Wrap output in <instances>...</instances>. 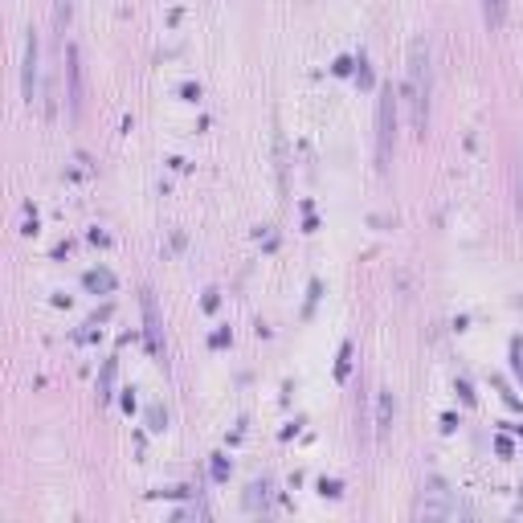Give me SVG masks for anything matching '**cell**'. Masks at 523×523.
Returning <instances> with one entry per match:
<instances>
[{
  "label": "cell",
  "instance_id": "obj_1",
  "mask_svg": "<svg viewBox=\"0 0 523 523\" xmlns=\"http://www.w3.org/2000/svg\"><path fill=\"white\" fill-rule=\"evenodd\" d=\"M429 95H434V66H429V46L417 37L405 62V107H409V123L417 135H426L429 128Z\"/></svg>",
  "mask_w": 523,
  "mask_h": 523
},
{
  "label": "cell",
  "instance_id": "obj_2",
  "mask_svg": "<svg viewBox=\"0 0 523 523\" xmlns=\"http://www.w3.org/2000/svg\"><path fill=\"white\" fill-rule=\"evenodd\" d=\"M393 143H396V95L393 87L381 90V103H376V168H389L393 159Z\"/></svg>",
  "mask_w": 523,
  "mask_h": 523
},
{
  "label": "cell",
  "instance_id": "obj_3",
  "mask_svg": "<svg viewBox=\"0 0 523 523\" xmlns=\"http://www.w3.org/2000/svg\"><path fill=\"white\" fill-rule=\"evenodd\" d=\"M37 66H41V49H37V33L29 29V37H25V62H21V90L25 98H37Z\"/></svg>",
  "mask_w": 523,
  "mask_h": 523
},
{
  "label": "cell",
  "instance_id": "obj_4",
  "mask_svg": "<svg viewBox=\"0 0 523 523\" xmlns=\"http://www.w3.org/2000/svg\"><path fill=\"white\" fill-rule=\"evenodd\" d=\"M143 323H148V348L151 356H164V332H159V307H156V294L143 291Z\"/></svg>",
  "mask_w": 523,
  "mask_h": 523
},
{
  "label": "cell",
  "instance_id": "obj_5",
  "mask_svg": "<svg viewBox=\"0 0 523 523\" xmlns=\"http://www.w3.org/2000/svg\"><path fill=\"white\" fill-rule=\"evenodd\" d=\"M66 74H70V115L82 111V70H78V49H66Z\"/></svg>",
  "mask_w": 523,
  "mask_h": 523
},
{
  "label": "cell",
  "instance_id": "obj_6",
  "mask_svg": "<svg viewBox=\"0 0 523 523\" xmlns=\"http://www.w3.org/2000/svg\"><path fill=\"white\" fill-rule=\"evenodd\" d=\"M417 516H454V503H450V495H446L442 487H434V491H426V499L417 503Z\"/></svg>",
  "mask_w": 523,
  "mask_h": 523
},
{
  "label": "cell",
  "instance_id": "obj_7",
  "mask_svg": "<svg viewBox=\"0 0 523 523\" xmlns=\"http://www.w3.org/2000/svg\"><path fill=\"white\" fill-rule=\"evenodd\" d=\"M393 429V393L381 389V396H376V437H389Z\"/></svg>",
  "mask_w": 523,
  "mask_h": 523
},
{
  "label": "cell",
  "instance_id": "obj_8",
  "mask_svg": "<svg viewBox=\"0 0 523 523\" xmlns=\"http://www.w3.org/2000/svg\"><path fill=\"white\" fill-rule=\"evenodd\" d=\"M483 21L487 29H503L508 25V0H483Z\"/></svg>",
  "mask_w": 523,
  "mask_h": 523
},
{
  "label": "cell",
  "instance_id": "obj_9",
  "mask_svg": "<svg viewBox=\"0 0 523 523\" xmlns=\"http://www.w3.org/2000/svg\"><path fill=\"white\" fill-rule=\"evenodd\" d=\"M70 16H74V0H54V25L57 29H66Z\"/></svg>",
  "mask_w": 523,
  "mask_h": 523
},
{
  "label": "cell",
  "instance_id": "obj_10",
  "mask_svg": "<svg viewBox=\"0 0 523 523\" xmlns=\"http://www.w3.org/2000/svg\"><path fill=\"white\" fill-rule=\"evenodd\" d=\"M87 286H90V291H111L115 278L107 274V270H90V274H87Z\"/></svg>",
  "mask_w": 523,
  "mask_h": 523
},
{
  "label": "cell",
  "instance_id": "obj_11",
  "mask_svg": "<svg viewBox=\"0 0 523 523\" xmlns=\"http://www.w3.org/2000/svg\"><path fill=\"white\" fill-rule=\"evenodd\" d=\"M266 499H270V495H266V483H254V487H250V495H246V503H250V511H258V508H266Z\"/></svg>",
  "mask_w": 523,
  "mask_h": 523
},
{
  "label": "cell",
  "instance_id": "obj_12",
  "mask_svg": "<svg viewBox=\"0 0 523 523\" xmlns=\"http://www.w3.org/2000/svg\"><path fill=\"white\" fill-rule=\"evenodd\" d=\"M148 417H151V429H164V421H168V417H164V409H151Z\"/></svg>",
  "mask_w": 523,
  "mask_h": 523
},
{
  "label": "cell",
  "instance_id": "obj_13",
  "mask_svg": "<svg viewBox=\"0 0 523 523\" xmlns=\"http://www.w3.org/2000/svg\"><path fill=\"white\" fill-rule=\"evenodd\" d=\"M230 475V467H225V458H213V478H225Z\"/></svg>",
  "mask_w": 523,
  "mask_h": 523
},
{
  "label": "cell",
  "instance_id": "obj_14",
  "mask_svg": "<svg viewBox=\"0 0 523 523\" xmlns=\"http://www.w3.org/2000/svg\"><path fill=\"white\" fill-rule=\"evenodd\" d=\"M519 217H523V180H519Z\"/></svg>",
  "mask_w": 523,
  "mask_h": 523
}]
</instances>
